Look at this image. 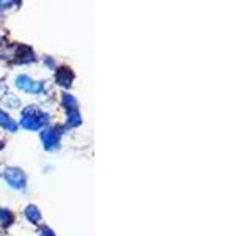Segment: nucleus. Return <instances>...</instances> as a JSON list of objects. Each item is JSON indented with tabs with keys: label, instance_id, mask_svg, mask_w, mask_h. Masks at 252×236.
<instances>
[{
	"label": "nucleus",
	"instance_id": "4",
	"mask_svg": "<svg viewBox=\"0 0 252 236\" xmlns=\"http://www.w3.org/2000/svg\"><path fill=\"white\" fill-rule=\"evenodd\" d=\"M16 85L19 87L21 90L29 91V93H41L44 90V84L43 82H35L32 81L29 76H19L16 79Z\"/></svg>",
	"mask_w": 252,
	"mask_h": 236
},
{
	"label": "nucleus",
	"instance_id": "1",
	"mask_svg": "<svg viewBox=\"0 0 252 236\" xmlns=\"http://www.w3.org/2000/svg\"><path fill=\"white\" fill-rule=\"evenodd\" d=\"M47 121H49V115L44 114L43 110H39L36 107H26L24 109L21 124L26 129L39 131V129H43L44 124H47Z\"/></svg>",
	"mask_w": 252,
	"mask_h": 236
},
{
	"label": "nucleus",
	"instance_id": "11",
	"mask_svg": "<svg viewBox=\"0 0 252 236\" xmlns=\"http://www.w3.org/2000/svg\"><path fill=\"white\" fill-rule=\"evenodd\" d=\"M41 235H43V236H55L54 232L51 230L49 227H43V228H41Z\"/></svg>",
	"mask_w": 252,
	"mask_h": 236
},
{
	"label": "nucleus",
	"instance_id": "7",
	"mask_svg": "<svg viewBox=\"0 0 252 236\" xmlns=\"http://www.w3.org/2000/svg\"><path fill=\"white\" fill-rule=\"evenodd\" d=\"M26 216L29 217L30 222H33V224H38L39 220H41V214H39V211L36 206H33V205H29V206L26 208Z\"/></svg>",
	"mask_w": 252,
	"mask_h": 236
},
{
	"label": "nucleus",
	"instance_id": "2",
	"mask_svg": "<svg viewBox=\"0 0 252 236\" xmlns=\"http://www.w3.org/2000/svg\"><path fill=\"white\" fill-rule=\"evenodd\" d=\"M62 134H63V128H60V126H55V128L43 131L41 132V140H43L46 149H51V151L57 149L60 147Z\"/></svg>",
	"mask_w": 252,
	"mask_h": 236
},
{
	"label": "nucleus",
	"instance_id": "5",
	"mask_svg": "<svg viewBox=\"0 0 252 236\" xmlns=\"http://www.w3.org/2000/svg\"><path fill=\"white\" fill-rule=\"evenodd\" d=\"M55 79H57V82L60 85L68 88V87H71V84H73V81H74V74L69 68H60L57 71V74H55Z\"/></svg>",
	"mask_w": 252,
	"mask_h": 236
},
{
	"label": "nucleus",
	"instance_id": "3",
	"mask_svg": "<svg viewBox=\"0 0 252 236\" xmlns=\"http://www.w3.org/2000/svg\"><path fill=\"white\" fill-rule=\"evenodd\" d=\"M3 178L8 181V184L14 189H24L27 184V177L24 175V172L21 169H6L3 172Z\"/></svg>",
	"mask_w": 252,
	"mask_h": 236
},
{
	"label": "nucleus",
	"instance_id": "10",
	"mask_svg": "<svg viewBox=\"0 0 252 236\" xmlns=\"http://www.w3.org/2000/svg\"><path fill=\"white\" fill-rule=\"evenodd\" d=\"M63 106L66 107V110H77V101L74 96H71V94H63Z\"/></svg>",
	"mask_w": 252,
	"mask_h": 236
},
{
	"label": "nucleus",
	"instance_id": "6",
	"mask_svg": "<svg viewBox=\"0 0 252 236\" xmlns=\"http://www.w3.org/2000/svg\"><path fill=\"white\" fill-rule=\"evenodd\" d=\"M0 126L5 128V129H8V131H13V132L18 131V123L13 121L11 117L6 115L2 109H0Z\"/></svg>",
	"mask_w": 252,
	"mask_h": 236
},
{
	"label": "nucleus",
	"instance_id": "9",
	"mask_svg": "<svg viewBox=\"0 0 252 236\" xmlns=\"http://www.w3.org/2000/svg\"><path fill=\"white\" fill-rule=\"evenodd\" d=\"M13 220H14V216H13L11 211H8L5 208H0V224L6 227V225H10Z\"/></svg>",
	"mask_w": 252,
	"mask_h": 236
},
{
	"label": "nucleus",
	"instance_id": "8",
	"mask_svg": "<svg viewBox=\"0 0 252 236\" xmlns=\"http://www.w3.org/2000/svg\"><path fill=\"white\" fill-rule=\"evenodd\" d=\"M79 124H81V115H79L77 110H69L66 126L68 128H74V126H79Z\"/></svg>",
	"mask_w": 252,
	"mask_h": 236
}]
</instances>
